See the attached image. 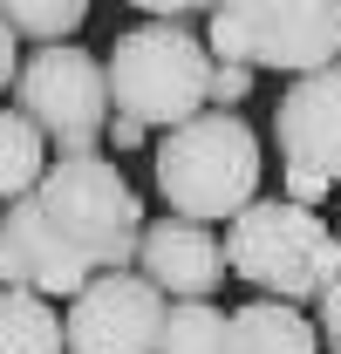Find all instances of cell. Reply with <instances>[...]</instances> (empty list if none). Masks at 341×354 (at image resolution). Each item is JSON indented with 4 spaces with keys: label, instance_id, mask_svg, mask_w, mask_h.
I'll return each instance as SVG.
<instances>
[{
    "label": "cell",
    "instance_id": "cell-1",
    "mask_svg": "<svg viewBox=\"0 0 341 354\" xmlns=\"http://www.w3.org/2000/svg\"><path fill=\"white\" fill-rule=\"evenodd\" d=\"M259 136L239 109H198L191 123L157 136V157H150V177L164 191V205L177 218L198 225H232L246 205L259 198Z\"/></svg>",
    "mask_w": 341,
    "mask_h": 354
},
{
    "label": "cell",
    "instance_id": "cell-2",
    "mask_svg": "<svg viewBox=\"0 0 341 354\" xmlns=\"http://www.w3.org/2000/svg\"><path fill=\"white\" fill-rule=\"evenodd\" d=\"M225 272H239L259 300L307 307L341 279V239L335 225L287 198H253L225 225Z\"/></svg>",
    "mask_w": 341,
    "mask_h": 354
},
{
    "label": "cell",
    "instance_id": "cell-3",
    "mask_svg": "<svg viewBox=\"0 0 341 354\" xmlns=\"http://www.w3.org/2000/svg\"><path fill=\"white\" fill-rule=\"evenodd\" d=\"M35 212L42 225L89 266V272H123L137 266V239H143V198L110 157H48L42 184H35Z\"/></svg>",
    "mask_w": 341,
    "mask_h": 354
},
{
    "label": "cell",
    "instance_id": "cell-4",
    "mask_svg": "<svg viewBox=\"0 0 341 354\" xmlns=\"http://www.w3.org/2000/svg\"><path fill=\"white\" fill-rule=\"evenodd\" d=\"M103 75H110V109L137 116L143 130H177L198 109H212V48L184 21L123 28L103 55Z\"/></svg>",
    "mask_w": 341,
    "mask_h": 354
},
{
    "label": "cell",
    "instance_id": "cell-5",
    "mask_svg": "<svg viewBox=\"0 0 341 354\" xmlns=\"http://www.w3.org/2000/svg\"><path fill=\"white\" fill-rule=\"evenodd\" d=\"M212 62L307 75L341 62V0H212Z\"/></svg>",
    "mask_w": 341,
    "mask_h": 354
},
{
    "label": "cell",
    "instance_id": "cell-6",
    "mask_svg": "<svg viewBox=\"0 0 341 354\" xmlns=\"http://www.w3.org/2000/svg\"><path fill=\"white\" fill-rule=\"evenodd\" d=\"M14 109L42 130L55 157H82L110 130V75L103 62L76 41H48L21 62L14 75Z\"/></svg>",
    "mask_w": 341,
    "mask_h": 354
},
{
    "label": "cell",
    "instance_id": "cell-7",
    "mask_svg": "<svg viewBox=\"0 0 341 354\" xmlns=\"http://www.w3.org/2000/svg\"><path fill=\"white\" fill-rule=\"evenodd\" d=\"M170 300L137 272H96L82 293L62 313V334H69V354H157V334H164Z\"/></svg>",
    "mask_w": 341,
    "mask_h": 354
},
{
    "label": "cell",
    "instance_id": "cell-8",
    "mask_svg": "<svg viewBox=\"0 0 341 354\" xmlns=\"http://www.w3.org/2000/svg\"><path fill=\"white\" fill-rule=\"evenodd\" d=\"M273 143H280V164L341 184V62L287 82L273 109Z\"/></svg>",
    "mask_w": 341,
    "mask_h": 354
},
{
    "label": "cell",
    "instance_id": "cell-9",
    "mask_svg": "<svg viewBox=\"0 0 341 354\" xmlns=\"http://www.w3.org/2000/svg\"><path fill=\"white\" fill-rule=\"evenodd\" d=\"M137 272L164 293V300H212L218 279H225V239L198 218H143L137 239Z\"/></svg>",
    "mask_w": 341,
    "mask_h": 354
},
{
    "label": "cell",
    "instance_id": "cell-10",
    "mask_svg": "<svg viewBox=\"0 0 341 354\" xmlns=\"http://www.w3.org/2000/svg\"><path fill=\"white\" fill-rule=\"evenodd\" d=\"M89 279H96V272L42 225L35 198L0 205V286H28V293H42V300H76Z\"/></svg>",
    "mask_w": 341,
    "mask_h": 354
},
{
    "label": "cell",
    "instance_id": "cell-11",
    "mask_svg": "<svg viewBox=\"0 0 341 354\" xmlns=\"http://www.w3.org/2000/svg\"><path fill=\"white\" fill-rule=\"evenodd\" d=\"M225 354H321V334L287 300H246L225 313Z\"/></svg>",
    "mask_w": 341,
    "mask_h": 354
},
{
    "label": "cell",
    "instance_id": "cell-12",
    "mask_svg": "<svg viewBox=\"0 0 341 354\" xmlns=\"http://www.w3.org/2000/svg\"><path fill=\"white\" fill-rule=\"evenodd\" d=\"M0 354H69L55 300L28 286H0Z\"/></svg>",
    "mask_w": 341,
    "mask_h": 354
},
{
    "label": "cell",
    "instance_id": "cell-13",
    "mask_svg": "<svg viewBox=\"0 0 341 354\" xmlns=\"http://www.w3.org/2000/svg\"><path fill=\"white\" fill-rule=\"evenodd\" d=\"M48 150L42 130L14 109V102H0V205H14V198H35V184L48 171Z\"/></svg>",
    "mask_w": 341,
    "mask_h": 354
},
{
    "label": "cell",
    "instance_id": "cell-14",
    "mask_svg": "<svg viewBox=\"0 0 341 354\" xmlns=\"http://www.w3.org/2000/svg\"><path fill=\"white\" fill-rule=\"evenodd\" d=\"M157 354H225V307H212V300H170Z\"/></svg>",
    "mask_w": 341,
    "mask_h": 354
},
{
    "label": "cell",
    "instance_id": "cell-15",
    "mask_svg": "<svg viewBox=\"0 0 341 354\" xmlns=\"http://www.w3.org/2000/svg\"><path fill=\"white\" fill-rule=\"evenodd\" d=\"M0 14H7V28L21 41L48 48V41H69L89 21V0H0Z\"/></svg>",
    "mask_w": 341,
    "mask_h": 354
},
{
    "label": "cell",
    "instance_id": "cell-16",
    "mask_svg": "<svg viewBox=\"0 0 341 354\" xmlns=\"http://www.w3.org/2000/svg\"><path fill=\"white\" fill-rule=\"evenodd\" d=\"M246 95H253V68L212 62V109H232V102H246Z\"/></svg>",
    "mask_w": 341,
    "mask_h": 354
},
{
    "label": "cell",
    "instance_id": "cell-17",
    "mask_svg": "<svg viewBox=\"0 0 341 354\" xmlns=\"http://www.w3.org/2000/svg\"><path fill=\"white\" fill-rule=\"evenodd\" d=\"M280 184H287V205H307V212H314V205H321V198L335 191L328 177H314V171H294V164H280Z\"/></svg>",
    "mask_w": 341,
    "mask_h": 354
},
{
    "label": "cell",
    "instance_id": "cell-18",
    "mask_svg": "<svg viewBox=\"0 0 341 354\" xmlns=\"http://www.w3.org/2000/svg\"><path fill=\"white\" fill-rule=\"evenodd\" d=\"M314 334H321L328 348H341V279L321 293V300H314Z\"/></svg>",
    "mask_w": 341,
    "mask_h": 354
},
{
    "label": "cell",
    "instance_id": "cell-19",
    "mask_svg": "<svg viewBox=\"0 0 341 354\" xmlns=\"http://www.w3.org/2000/svg\"><path fill=\"white\" fill-rule=\"evenodd\" d=\"M137 14H150V21H191V14H212V0H130Z\"/></svg>",
    "mask_w": 341,
    "mask_h": 354
},
{
    "label": "cell",
    "instance_id": "cell-20",
    "mask_svg": "<svg viewBox=\"0 0 341 354\" xmlns=\"http://www.w3.org/2000/svg\"><path fill=\"white\" fill-rule=\"evenodd\" d=\"M103 143H116V150H143V143H150V130H143L137 116H116V109H110V130H103Z\"/></svg>",
    "mask_w": 341,
    "mask_h": 354
},
{
    "label": "cell",
    "instance_id": "cell-21",
    "mask_svg": "<svg viewBox=\"0 0 341 354\" xmlns=\"http://www.w3.org/2000/svg\"><path fill=\"white\" fill-rule=\"evenodd\" d=\"M14 41H21V35H14V28H7V14H0V95L14 88V75H21V55H14Z\"/></svg>",
    "mask_w": 341,
    "mask_h": 354
},
{
    "label": "cell",
    "instance_id": "cell-22",
    "mask_svg": "<svg viewBox=\"0 0 341 354\" xmlns=\"http://www.w3.org/2000/svg\"><path fill=\"white\" fill-rule=\"evenodd\" d=\"M335 239H341V225H335Z\"/></svg>",
    "mask_w": 341,
    "mask_h": 354
},
{
    "label": "cell",
    "instance_id": "cell-23",
    "mask_svg": "<svg viewBox=\"0 0 341 354\" xmlns=\"http://www.w3.org/2000/svg\"><path fill=\"white\" fill-rule=\"evenodd\" d=\"M328 354H341V348H328Z\"/></svg>",
    "mask_w": 341,
    "mask_h": 354
}]
</instances>
